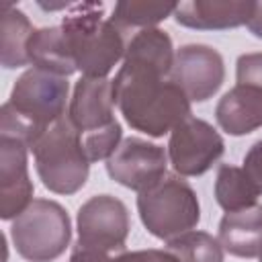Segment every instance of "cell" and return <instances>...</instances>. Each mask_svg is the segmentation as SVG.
<instances>
[{
	"label": "cell",
	"mask_w": 262,
	"mask_h": 262,
	"mask_svg": "<svg viewBox=\"0 0 262 262\" xmlns=\"http://www.w3.org/2000/svg\"><path fill=\"white\" fill-rule=\"evenodd\" d=\"M174 59L154 47H131L113 80V98L127 125L162 137L190 117V100L170 80Z\"/></svg>",
	"instance_id": "1"
},
{
	"label": "cell",
	"mask_w": 262,
	"mask_h": 262,
	"mask_svg": "<svg viewBox=\"0 0 262 262\" xmlns=\"http://www.w3.org/2000/svg\"><path fill=\"white\" fill-rule=\"evenodd\" d=\"M68 78L31 68L18 76L10 98L0 111V135L16 137L31 145L57 119L66 115Z\"/></svg>",
	"instance_id": "2"
},
{
	"label": "cell",
	"mask_w": 262,
	"mask_h": 262,
	"mask_svg": "<svg viewBox=\"0 0 262 262\" xmlns=\"http://www.w3.org/2000/svg\"><path fill=\"white\" fill-rule=\"evenodd\" d=\"M76 70L88 78H106L125 57V35L104 18L102 2H80L66 12L61 25Z\"/></svg>",
	"instance_id": "3"
},
{
	"label": "cell",
	"mask_w": 262,
	"mask_h": 262,
	"mask_svg": "<svg viewBox=\"0 0 262 262\" xmlns=\"http://www.w3.org/2000/svg\"><path fill=\"white\" fill-rule=\"evenodd\" d=\"M113 80L82 76L70 100L68 117L76 127L88 162L108 160L121 143L123 129L115 119Z\"/></svg>",
	"instance_id": "4"
},
{
	"label": "cell",
	"mask_w": 262,
	"mask_h": 262,
	"mask_svg": "<svg viewBox=\"0 0 262 262\" xmlns=\"http://www.w3.org/2000/svg\"><path fill=\"white\" fill-rule=\"evenodd\" d=\"M31 149L35 170L47 190L55 194H74L86 184L90 162L68 113L43 131Z\"/></svg>",
	"instance_id": "5"
},
{
	"label": "cell",
	"mask_w": 262,
	"mask_h": 262,
	"mask_svg": "<svg viewBox=\"0 0 262 262\" xmlns=\"http://www.w3.org/2000/svg\"><path fill=\"white\" fill-rule=\"evenodd\" d=\"M137 211L143 227L164 242L192 231L201 221L196 192L178 174H166L160 182L139 192Z\"/></svg>",
	"instance_id": "6"
},
{
	"label": "cell",
	"mask_w": 262,
	"mask_h": 262,
	"mask_svg": "<svg viewBox=\"0 0 262 262\" xmlns=\"http://www.w3.org/2000/svg\"><path fill=\"white\" fill-rule=\"evenodd\" d=\"M10 237L29 262L59 258L72 239V223L66 209L49 199H35L10 225Z\"/></svg>",
	"instance_id": "7"
},
{
	"label": "cell",
	"mask_w": 262,
	"mask_h": 262,
	"mask_svg": "<svg viewBox=\"0 0 262 262\" xmlns=\"http://www.w3.org/2000/svg\"><path fill=\"white\" fill-rule=\"evenodd\" d=\"M223 151L225 141L217 129L192 115L170 131L168 158L174 172L180 176L205 174L223 156Z\"/></svg>",
	"instance_id": "8"
},
{
	"label": "cell",
	"mask_w": 262,
	"mask_h": 262,
	"mask_svg": "<svg viewBox=\"0 0 262 262\" xmlns=\"http://www.w3.org/2000/svg\"><path fill=\"white\" fill-rule=\"evenodd\" d=\"M78 246L117 252L125 248L129 235V211L125 203L113 194L90 196L78 211Z\"/></svg>",
	"instance_id": "9"
},
{
	"label": "cell",
	"mask_w": 262,
	"mask_h": 262,
	"mask_svg": "<svg viewBox=\"0 0 262 262\" xmlns=\"http://www.w3.org/2000/svg\"><path fill=\"white\" fill-rule=\"evenodd\" d=\"M168 154L162 145L139 137H127L106 160L108 176L125 188L143 192L166 176Z\"/></svg>",
	"instance_id": "10"
},
{
	"label": "cell",
	"mask_w": 262,
	"mask_h": 262,
	"mask_svg": "<svg viewBox=\"0 0 262 262\" xmlns=\"http://www.w3.org/2000/svg\"><path fill=\"white\" fill-rule=\"evenodd\" d=\"M170 80L180 86L190 102H205L225 80L223 57L209 45H184L174 55Z\"/></svg>",
	"instance_id": "11"
},
{
	"label": "cell",
	"mask_w": 262,
	"mask_h": 262,
	"mask_svg": "<svg viewBox=\"0 0 262 262\" xmlns=\"http://www.w3.org/2000/svg\"><path fill=\"white\" fill-rule=\"evenodd\" d=\"M27 151L25 141L0 135V217L4 221L16 219L35 201Z\"/></svg>",
	"instance_id": "12"
},
{
	"label": "cell",
	"mask_w": 262,
	"mask_h": 262,
	"mask_svg": "<svg viewBox=\"0 0 262 262\" xmlns=\"http://www.w3.org/2000/svg\"><path fill=\"white\" fill-rule=\"evenodd\" d=\"M256 8L252 0H188L176 4L178 25L196 31H223L248 25Z\"/></svg>",
	"instance_id": "13"
},
{
	"label": "cell",
	"mask_w": 262,
	"mask_h": 262,
	"mask_svg": "<svg viewBox=\"0 0 262 262\" xmlns=\"http://www.w3.org/2000/svg\"><path fill=\"white\" fill-rule=\"evenodd\" d=\"M217 125L229 135H248L262 127V90L250 84H235L215 108Z\"/></svg>",
	"instance_id": "14"
},
{
	"label": "cell",
	"mask_w": 262,
	"mask_h": 262,
	"mask_svg": "<svg viewBox=\"0 0 262 262\" xmlns=\"http://www.w3.org/2000/svg\"><path fill=\"white\" fill-rule=\"evenodd\" d=\"M219 244L231 256L262 262V205L225 213L219 221Z\"/></svg>",
	"instance_id": "15"
},
{
	"label": "cell",
	"mask_w": 262,
	"mask_h": 262,
	"mask_svg": "<svg viewBox=\"0 0 262 262\" xmlns=\"http://www.w3.org/2000/svg\"><path fill=\"white\" fill-rule=\"evenodd\" d=\"M29 63H33V68L68 78L72 76L76 70L66 33L61 27H43V29H35V33L29 39Z\"/></svg>",
	"instance_id": "16"
},
{
	"label": "cell",
	"mask_w": 262,
	"mask_h": 262,
	"mask_svg": "<svg viewBox=\"0 0 262 262\" xmlns=\"http://www.w3.org/2000/svg\"><path fill=\"white\" fill-rule=\"evenodd\" d=\"M260 194L262 192L258 190V186L246 174L244 168H237L231 164L219 166L217 178H215V201L223 211L233 213V211L254 207Z\"/></svg>",
	"instance_id": "17"
},
{
	"label": "cell",
	"mask_w": 262,
	"mask_h": 262,
	"mask_svg": "<svg viewBox=\"0 0 262 262\" xmlns=\"http://www.w3.org/2000/svg\"><path fill=\"white\" fill-rule=\"evenodd\" d=\"M35 33L27 14L18 8L4 6L2 12V66L6 70L29 63V39Z\"/></svg>",
	"instance_id": "18"
},
{
	"label": "cell",
	"mask_w": 262,
	"mask_h": 262,
	"mask_svg": "<svg viewBox=\"0 0 262 262\" xmlns=\"http://www.w3.org/2000/svg\"><path fill=\"white\" fill-rule=\"evenodd\" d=\"M174 10L176 4L172 2H119L108 18L123 35H127L135 29H154L158 23L174 14Z\"/></svg>",
	"instance_id": "19"
},
{
	"label": "cell",
	"mask_w": 262,
	"mask_h": 262,
	"mask_svg": "<svg viewBox=\"0 0 262 262\" xmlns=\"http://www.w3.org/2000/svg\"><path fill=\"white\" fill-rule=\"evenodd\" d=\"M180 262H223V246L207 231H188L180 237L166 242Z\"/></svg>",
	"instance_id": "20"
},
{
	"label": "cell",
	"mask_w": 262,
	"mask_h": 262,
	"mask_svg": "<svg viewBox=\"0 0 262 262\" xmlns=\"http://www.w3.org/2000/svg\"><path fill=\"white\" fill-rule=\"evenodd\" d=\"M237 84H250L262 90V53H244L235 63Z\"/></svg>",
	"instance_id": "21"
},
{
	"label": "cell",
	"mask_w": 262,
	"mask_h": 262,
	"mask_svg": "<svg viewBox=\"0 0 262 262\" xmlns=\"http://www.w3.org/2000/svg\"><path fill=\"white\" fill-rule=\"evenodd\" d=\"M113 262H180V260L170 250H135L115 256Z\"/></svg>",
	"instance_id": "22"
},
{
	"label": "cell",
	"mask_w": 262,
	"mask_h": 262,
	"mask_svg": "<svg viewBox=\"0 0 262 262\" xmlns=\"http://www.w3.org/2000/svg\"><path fill=\"white\" fill-rule=\"evenodd\" d=\"M244 170L262 192V139L256 141L244 156Z\"/></svg>",
	"instance_id": "23"
},
{
	"label": "cell",
	"mask_w": 262,
	"mask_h": 262,
	"mask_svg": "<svg viewBox=\"0 0 262 262\" xmlns=\"http://www.w3.org/2000/svg\"><path fill=\"white\" fill-rule=\"evenodd\" d=\"M68 262H113V258L106 252L84 248V246H78L76 244V248L72 250V256H70Z\"/></svg>",
	"instance_id": "24"
},
{
	"label": "cell",
	"mask_w": 262,
	"mask_h": 262,
	"mask_svg": "<svg viewBox=\"0 0 262 262\" xmlns=\"http://www.w3.org/2000/svg\"><path fill=\"white\" fill-rule=\"evenodd\" d=\"M248 31L256 37L262 39V2H256V8H254V14L252 18L248 20Z\"/></svg>",
	"instance_id": "25"
}]
</instances>
